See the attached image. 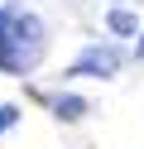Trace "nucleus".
<instances>
[{
  "label": "nucleus",
  "mask_w": 144,
  "mask_h": 149,
  "mask_svg": "<svg viewBox=\"0 0 144 149\" xmlns=\"http://www.w3.org/2000/svg\"><path fill=\"white\" fill-rule=\"evenodd\" d=\"M48 53V29L38 15H29L24 5H0V72L10 77H24L43 63Z\"/></svg>",
  "instance_id": "nucleus-1"
},
{
  "label": "nucleus",
  "mask_w": 144,
  "mask_h": 149,
  "mask_svg": "<svg viewBox=\"0 0 144 149\" xmlns=\"http://www.w3.org/2000/svg\"><path fill=\"white\" fill-rule=\"evenodd\" d=\"M53 116L58 120H82L86 116V101L82 96H53Z\"/></svg>",
  "instance_id": "nucleus-3"
},
{
  "label": "nucleus",
  "mask_w": 144,
  "mask_h": 149,
  "mask_svg": "<svg viewBox=\"0 0 144 149\" xmlns=\"http://www.w3.org/2000/svg\"><path fill=\"white\" fill-rule=\"evenodd\" d=\"M115 72H120V48L115 43H91L72 63V77H115Z\"/></svg>",
  "instance_id": "nucleus-2"
},
{
  "label": "nucleus",
  "mask_w": 144,
  "mask_h": 149,
  "mask_svg": "<svg viewBox=\"0 0 144 149\" xmlns=\"http://www.w3.org/2000/svg\"><path fill=\"white\" fill-rule=\"evenodd\" d=\"M15 120H19V106H0V135H5Z\"/></svg>",
  "instance_id": "nucleus-5"
},
{
  "label": "nucleus",
  "mask_w": 144,
  "mask_h": 149,
  "mask_svg": "<svg viewBox=\"0 0 144 149\" xmlns=\"http://www.w3.org/2000/svg\"><path fill=\"white\" fill-rule=\"evenodd\" d=\"M134 58H144V39H139V43H134Z\"/></svg>",
  "instance_id": "nucleus-6"
},
{
  "label": "nucleus",
  "mask_w": 144,
  "mask_h": 149,
  "mask_svg": "<svg viewBox=\"0 0 144 149\" xmlns=\"http://www.w3.org/2000/svg\"><path fill=\"white\" fill-rule=\"evenodd\" d=\"M106 24H111V34H120V39L139 34V19H134L130 10H111V15H106Z\"/></svg>",
  "instance_id": "nucleus-4"
}]
</instances>
